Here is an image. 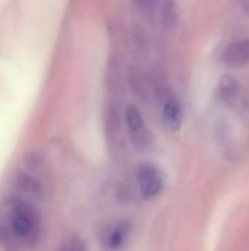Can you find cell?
Returning a JSON list of instances; mask_svg holds the SVG:
<instances>
[{
  "label": "cell",
  "instance_id": "6da1fadb",
  "mask_svg": "<svg viewBox=\"0 0 249 251\" xmlns=\"http://www.w3.org/2000/svg\"><path fill=\"white\" fill-rule=\"evenodd\" d=\"M41 232V218L35 206L22 197L7 200L0 209V246L6 251L32 247Z\"/></svg>",
  "mask_w": 249,
  "mask_h": 251
},
{
  "label": "cell",
  "instance_id": "7a4b0ae2",
  "mask_svg": "<svg viewBox=\"0 0 249 251\" xmlns=\"http://www.w3.org/2000/svg\"><path fill=\"white\" fill-rule=\"evenodd\" d=\"M125 125H126L129 138L136 149L144 150L151 146L153 143L151 132L144 121L142 113L139 112L136 106H128L125 109Z\"/></svg>",
  "mask_w": 249,
  "mask_h": 251
},
{
  "label": "cell",
  "instance_id": "3957f363",
  "mask_svg": "<svg viewBox=\"0 0 249 251\" xmlns=\"http://www.w3.org/2000/svg\"><path fill=\"white\" fill-rule=\"evenodd\" d=\"M104 128H106V138L110 147L120 149L123 144V126H122V116L120 109L116 100H110L106 104L104 112Z\"/></svg>",
  "mask_w": 249,
  "mask_h": 251
},
{
  "label": "cell",
  "instance_id": "277c9868",
  "mask_svg": "<svg viewBox=\"0 0 249 251\" xmlns=\"http://www.w3.org/2000/svg\"><path fill=\"white\" fill-rule=\"evenodd\" d=\"M136 179L139 185V193L145 200L154 199L163 190V178L160 172L150 165H144L138 169Z\"/></svg>",
  "mask_w": 249,
  "mask_h": 251
},
{
  "label": "cell",
  "instance_id": "5b68a950",
  "mask_svg": "<svg viewBox=\"0 0 249 251\" xmlns=\"http://www.w3.org/2000/svg\"><path fill=\"white\" fill-rule=\"evenodd\" d=\"M222 63L227 68H244L249 65V38L230 43L222 53Z\"/></svg>",
  "mask_w": 249,
  "mask_h": 251
},
{
  "label": "cell",
  "instance_id": "8992f818",
  "mask_svg": "<svg viewBox=\"0 0 249 251\" xmlns=\"http://www.w3.org/2000/svg\"><path fill=\"white\" fill-rule=\"evenodd\" d=\"M161 118L167 128L172 131H179L183 119V109L181 101L170 93L163 101H161Z\"/></svg>",
  "mask_w": 249,
  "mask_h": 251
},
{
  "label": "cell",
  "instance_id": "52a82bcc",
  "mask_svg": "<svg viewBox=\"0 0 249 251\" xmlns=\"http://www.w3.org/2000/svg\"><path fill=\"white\" fill-rule=\"evenodd\" d=\"M219 96L220 99L230 104V106H236L241 103L242 100V88L238 82V79H235L233 76H223L219 82Z\"/></svg>",
  "mask_w": 249,
  "mask_h": 251
},
{
  "label": "cell",
  "instance_id": "ba28073f",
  "mask_svg": "<svg viewBox=\"0 0 249 251\" xmlns=\"http://www.w3.org/2000/svg\"><path fill=\"white\" fill-rule=\"evenodd\" d=\"M129 228H131V226H129V222H128V221H120V222H117L114 226H112V228L106 232V238H104L106 244H107L110 249H117V247H120V246L125 243L128 234H129Z\"/></svg>",
  "mask_w": 249,
  "mask_h": 251
},
{
  "label": "cell",
  "instance_id": "9c48e42d",
  "mask_svg": "<svg viewBox=\"0 0 249 251\" xmlns=\"http://www.w3.org/2000/svg\"><path fill=\"white\" fill-rule=\"evenodd\" d=\"M161 25L166 31H173L178 25V7L175 0H163L160 9Z\"/></svg>",
  "mask_w": 249,
  "mask_h": 251
},
{
  "label": "cell",
  "instance_id": "30bf717a",
  "mask_svg": "<svg viewBox=\"0 0 249 251\" xmlns=\"http://www.w3.org/2000/svg\"><path fill=\"white\" fill-rule=\"evenodd\" d=\"M134 4L145 19L153 21L160 13L163 0H134Z\"/></svg>",
  "mask_w": 249,
  "mask_h": 251
},
{
  "label": "cell",
  "instance_id": "8fae6325",
  "mask_svg": "<svg viewBox=\"0 0 249 251\" xmlns=\"http://www.w3.org/2000/svg\"><path fill=\"white\" fill-rule=\"evenodd\" d=\"M57 251H88V250H87L85 243H84L81 238H78V237H72V238L66 240V241L60 246V249H59Z\"/></svg>",
  "mask_w": 249,
  "mask_h": 251
},
{
  "label": "cell",
  "instance_id": "7c38bea8",
  "mask_svg": "<svg viewBox=\"0 0 249 251\" xmlns=\"http://www.w3.org/2000/svg\"><path fill=\"white\" fill-rule=\"evenodd\" d=\"M241 6H242L244 13L249 16V0H241Z\"/></svg>",
  "mask_w": 249,
  "mask_h": 251
}]
</instances>
